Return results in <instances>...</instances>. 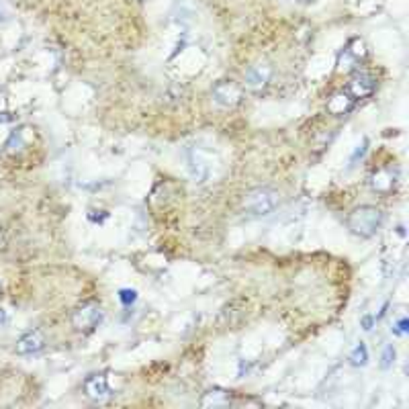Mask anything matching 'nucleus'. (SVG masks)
<instances>
[{
  "label": "nucleus",
  "instance_id": "nucleus-16",
  "mask_svg": "<svg viewBox=\"0 0 409 409\" xmlns=\"http://www.w3.org/2000/svg\"><path fill=\"white\" fill-rule=\"evenodd\" d=\"M393 362H395V348H393V346H387L385 352H383V362H381V364H383V369H389Z\"/></svg>",
  "mask_w": 409,
  "mask_h": 409
},
{
  "label": "nucleus",
  "instance_id": "nucleus-13",
  "mask_svg": "<svg viewBox=\"0 0 409 409\" xmlns=\"http://www.w3.org/2000/svg\"><path fill=\"white\" fill-rule=\"evenodd\" d=\"M232 391H225V389H209L203 393V399H201V406L203 408H223V406H230L232 404Z\"/></svg>",
  "mask_w": 409,
  "mask_h": 409
},
{
  "label": "nucleus",
  "instance_id": "nucleus-21",
  "mask_svg": "<svg viewBox=\"0 0 409 409\" xmlns=\"http://www.w3.org/2000/svg\"><path fill=\"white\" fill-rule=\"evenodd\" d=\"M136 2H145V0H136Z\"/></svg>",
  "mask_w": 409,
  "mask_h": 409
},
{
  "label": "nucleus",
  "instance_id": "nucleus-10",
  "mask_svg": "<svg viewBox=\"0 0 409 409\" xmlns=\"http://www.w3.org/2000/svg\"><path fill=\"white\" fill-rule=\"evenodd\" d=\"M43 346H45L43 334L37 332V330H31V332L23 334V336L16 340V354H21V356H31V354L41 352Z\"/></svg>",
  "mask_w": 409,
  "mask_h": 409
},
{
  "label": "nucleus",
  "instance_id": "nucleus-9",
  "mask_svg": "<svg viewBox=\"0 0 409 409\" xmlns=\"http://www.w3.org/2000/svg\"><path fill=\"white\" fill-rule=\"evenodd\" d=\"M273 78V66L271 64H256L252 66L246 76H244V82H246V88L252 90V92H260L269 86Z\"/></svg>",
  "mask_w": 409,
  "mask_h": 409
},
{
  "label": "nucleus",
  "instance_id": "nucleus-7",
  "mask_svg": "<svg viewBox=\"0 0 409 409\" xmlns=\"http://www.w3.org/2000/svg\"><path fill=\"white\" fill-rule=\"evenodd\" d=\"M377 90V78L371 74V72H354L348 86H346V92L354 99V101H362V99H369L373 97Z\"/></svg>",
  "mask_w": 409,
  "mask_h": 409
},
{
  "label": "nucleus",
  "instance_id": "nucleus-6",
  "mask_svg": "<svg viewBox=\"0 0 409 409\" xmlns=\"http://www.w3.org/2000/svg\"><path fill=\"white\" fill-rule=\"evenodd\" d=\"M103 321V309L97 303H84L72 313V325L78 332H92Z\"/></svg>",
  "mask_w": 409,
  "mask_h": 409
},
{
  "label": "nucleus",
  "instance_id": "nucleus-8",
  "mask_svg": "<svg viewBox=\"0 0 409 409\" xmlns=\"http://www.w3.org/2000/svg\"><path fill=\"white\" fill-rule=\"evenodd\" d=\"M186 168L195 182H205L211 176V164L205 158V153L197 147L186 151Z\"/></svg>",
  "mask_w": 409,
  "mask_h": 409
},
{
  "label": "nucleus",
  "instance_id": "nucleus-11",
  "mask_svg": "<svg viewBox=\"0 0 409 409\" xmlns=\"http://www.w3.org/2000/svg\"><path fill=\"white\" fill-rule=\"evenodd\" d=\"M371 188L375 190V193H389V190H393V186H395V182H397V172L395 170H391V168H379V170H375L373 174H371Z\"/></svg>",
  "mask_w": 409,
  "mask_h": 409
},
{
  "label": "nucleus",
  "instance_id": "nucleus-17",
  "mask_svg": "<svg viewBox=\"0 0 409 409\" xmlns=\"http://www.w3.org/2000/svg\"><path fill=\"white\" fill-rule=\"evenodd\" d=\"M119 299H121L123 305H132V303H136L137 293L134 288H123V290L119 293Z\"/></svg>",
  "mask_w": 409,
  "mask_h": 409
},
{
  "label": "nucleus",
  "instance_id": "nucleus-1",
  "mask_svg": "<svg viewBox=\"0 0 409 409\" xmlns=\"http://www.w3.org/2000/svg\"><path fill=\"white\" fill-rule=\"evenodd\" d=\"M278 205H280V193L273 186H256L242 201L244 213L252 219H262L273 215Z\"/></svg>",
  "mask_w": 409,
  "mask_h": 409
},
{
  "label": "nucleus",
  "instance_id": "nucleus-19",
  "mask_svg": "<svg viewBox=\"0 0 409 409\" xmlns=\"http://www.w3.org/2000/svg\"><path fill=\"white\" fill-rule=\"evenodd\" d=\"M362 325H364V330H371V325H373V317H364V319H362Z\"/></svg>",
  "mask_w": 409,
  "mask_h": 409
},
{
  "label": "nucleus",
  "instance_id": "nucleus-12",
  "mask_svg": "<svg viewBox=\"0 0 409 409\" xmlns=\"http://www.w3.org/2000/svg\"><path fill=\"white\" fill-rule=\"evenodd\" d=\"M354 99L346 92V90H340V92H336L330 101H327V111H330V115H334V117H342V115H348L352 109H354Z\"/></svg>",
  "mask_w": 409,
  "mask_h": 409
},
{
  "label": "nucleus",
  "instance_id": "nucleus-2",
  "mask_svg": "<svg viewBox=\"0 0 409 409\" xmlns=\"http://www.w3.org/2000/svg\"><path fill=\"white\" fill-rule=\"evenodd\" d=\"M383 211L375 205H360L348 215V230L358 238H373L383 225Z\"/></svg>",
  "mask_w": 409,
  "mask_h": 409
},
{
  "label": "nucleus",
  "instance_id": "nucleus-5",
  "mask_svg": "<svg viewBox=\"0 0 409 409\" xmlns=\"http://www.w3.org/2000/svg\"><path fill=\"white\" fill-rule=\"evenodd\" d=\"M367 58V43L360 37H352L342 53L338 55V70L340 72H352L358 68V64Z\"/></svg>",
  "mask_w": 409,
  "mask_h": 409
},
{
  "label": "nucleus",
  "instance_id": "nucleus-3",
  "mask_svg": "<svg viewBox=\"0 0 409 409\" xmlns=\"http://www.w3.org/2000/svg\"><path fill=\"white\" fill-rule=\"evenodd\" d=\"M211 99L215 105L223 107V109H234L242 103L244 99V90L240 84H236L234 80H219L213 88H211Z\"/></svg>",
  "mask_w": 409,
  "mask_h": 409
},
{
  "label": "nucleus",
  "instance_id": "nucleus-4",
  "mask_svg": "<svg viewBox=\"0 0 409 409\" xmlns=\"http://www.w3.org/2000/svg\"><path fill=\"white\" fill-rule=\"evenodd\" d=\"M84 395L92 401V404H107L109 399L115 397V389L111 387V381L107 375H90L84 379L82 385Z\"/></svg>",
  "mask_w": 409,
  "mask_h": 409
},
{
  "label": "nucleus",
  "instance_id": "nucleus-15",
  "mask_svg": "<svg viewBox=\"0 0 409 409\" xmlns=\"http://www.w3.org/2000/svg\"><path fill=\"white\" fill-rule=\"evenodd\" d=\"M350 362H352L354 367H364V364L369 362V350H367V346H364L362 342L352 350V354H350Z\"/></svg>",
  "mask_w": 409,
  "mask_h": 409
},
{
  "label": "nucleus",
  "instance_id": "nucleus-20",
  "mask_svg": "<svg viewBox=\"0 0 409 409\" xmlns=\"http://www.w3.org/2000/svg\"><path fill=\"white\" fill-rule=\"evenodd\" d=\"M2 23H6V12L0 8V25H2Z\"/></svg>",
  "mask_w": 409,
  "mask_h": 409
},
{
  "label": "nucleus",
  "instance_id": "nucleus-14",
  "mask_svg": "<svg viewBox=\"0 0 409 409\" xmlns=\"http://www.w3.org/2000/svg\"><path fill=\"white\" fill-rule=\"evenodd\" d=\"M25 132L27 129H18V132H14L12 136L8 137V141H6V153H18V151H23V147H25Z\"/></svg>",
  "mask_w": 409,
  "mask_h": 409
},
{
  "label": "nucleus",
  "instance_id": "nucleus-18",
  "mask_svg": "<svg viewBox=\"0 0 409 409\" xmlns=\"http://www.w3.org/2000/svg\"><path fill=\"white\" fill-rule=\"evenodd\" d=\"M391 332H393V334H397V336H406V332H408V319H406V317H401V319L391 327Z\"/></svg>",
  "mask_w": 409,
  "mask_h": 409
}]
</instances>
